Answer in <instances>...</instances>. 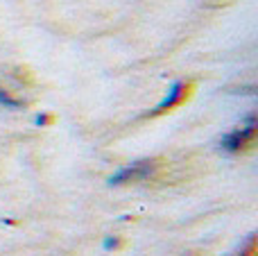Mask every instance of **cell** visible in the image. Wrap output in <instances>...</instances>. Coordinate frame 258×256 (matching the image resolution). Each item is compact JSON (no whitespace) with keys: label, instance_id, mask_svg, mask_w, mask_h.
I'll use <instances>...</instances> for the list:
<instances>
[{"label":"cell","instance_id":"6da1fadb","mask_svg":"<svg viewBox=\"0 0 258 256\" xmlns=\"http://www.w3.org/2000/svg\"><path fill=\"white\" fill-rule=\"evenodd\" d=\"M256 132H258V120H256L254 113H249L242 125H238L236 130H231L227 136H222L220 148H222L224 152H240V150H245L249 143H254Z\"/></svg>","mask_w":258,"mask_h":256},{"label":"cell","instance_id":"7a4b0ae2","mask_svg":"<svg viewBox=\"0 0 258 256\" xmlns=\"http://www.w3.org/2000/svg\"><path fill=\"white\" fill-rule=\"evenodd\" d=\"M159 168V161L156 159H141V161L127 163L125 168H120L118 172H113L109 177V184L111 186H122V184H132V181H143L150 179L152 175Z\"/></svg>","mask_w":258,"mask_h":256},{"label":"cell","instance_id":"3957f363","mask_svg":"<svg viewBox=\"0 0 258 256\" xmlns=\"http://www.w3.org/2000/svg\"><path fill=\"white\" fill-rule=\"evenodd\" d=\"M188 93H190V84H186V82H174V84L170 86L168 95H165V98L161 100V102L156 104L150 113H147V116L154 118V116H161V113L170 111V109H174L177 104H181L183 100L188 98Z\"/></svg>","mask_w":258,"mask_h":256},{"label":"cell","instance_id":"277c9868","mask_svg":"<svg viewBox=\"0 0 258 256\" xmlns=\"http://www.w3.org/2000/svg\"><path fill=\"white\" fill-rule=\"evenodd\" d=\"M0 107H7V109H21L23 107V102L21 100H16V98H12V95L7 93V91L0 86Z\"/></svg>","mask_w":258,"mask_h":256},{"label":"cell","instance_id":"5b68a950","mask_svg":"<svg viewBox=\"0 0 258 256\" xmlns=\"http://www.w3.org/2000/svg\"><path fill=\"white\" fill-rule=\"evenodd\" d=\"M52 122V116H45V113H39V116H34V125H50Z\"/></svg>","mask_w":258,"mask_h":256},{"label":"cell","instance_id":"8992f818","mask_svg":"<svg viewBox=\"0 0 258 256\" xmlns=\"http://www.w3.org/2000/svg\"><path fill=\"white\" fill-rule=\"evenodd\" d=\"M102 247L104 249H118V247H120V243H118V238H111V236H109V238H104Z\"/></svg>","mask_w":258,"mask_h":256},{"label":"cell","instance_id":"52a82bcc","mask_svg":"<svg viewBox=\"0 0 258 256\" xmlns=\"http://www.w3.org/2000/svg\"><path fill=\"white\" fill-rule=\"evenodd\" d=\"M254 254H256V245H254V238H249L247 249H245V252H240V256H254Z\"/></svg>","mask_w":258,"mask_h":256}]
</instances>
